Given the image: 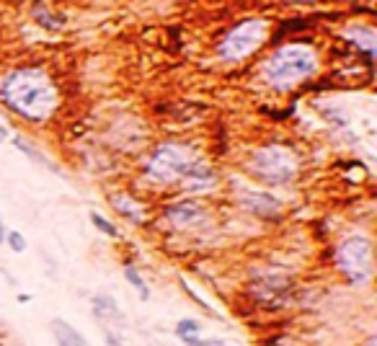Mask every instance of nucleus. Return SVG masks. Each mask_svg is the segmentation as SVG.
<instances>
[{
  "label": "nucleus",
  "mask_w": 377,
  "mask_h": 346,
  "mask_svg": "<svg viewBox=\"0 0 377 346\" xmlns=\"http://www.w3.org/2000/svg\"><path fill=\"white\" fill-rule=\"evenodd\" d=\"M0 96L6 101V106L21 114L28 122H47L57 109V88L52 78L42 70L26 67V70H16L3 78L0 85Z\"/></svg>",
  "instance_id": "nucleus-1"
},
{
  "label": "nucleus",
  "mask_w": 377,
  "mask_h": 346,
  "mask_svg": "<svg viewBox=\"0 0 377 346\" xmlns=\"http://www.w3.org/2000/svg\"><path fill=\"white\" fill-rule=\"evenodd\" d=\"M318 67V57L310 47L290 44L276 49L274 55L264 63V78L274 88H292L300 81L310 78Z\"/></svg>",
  "instance_id": "nucleus-2"
},
{
  "label": "nucleus",
  "mask_w": 377,
  "mask_h": 346,
  "mask_svg": "<svg viewBox=\"0 0 377 346\" xmlns=\"http://www.w3.org/2000/svg\"><path fill=\"white\" fill-rule=\"evenodd\" d=\"M251 171L256 173L261 181L282 186V183H290L294 179L297 158L287 147L279 145L261 147V150H256V153L251 155Z\"/></svg>",
  "instance_id": "nucleus-3"
},
{
  "label": "nucleus",
  "mask_w": 377,
  "mask_h": 346,
  "mask_svg": "<svg viewBox=\"0 0 377 346\" xmlns=\"http://www.w3.org/2000/svg\"><path fill=\"white\" fill-rule=\"evenodd\" d=\"M336 264L351 284L367 282L372 277V246L367 238L351 236L341 240V246L336 248Z\"/></svg>",
  "instance_id": "nucleus-4"
},
{
  "label": "nucleus",
  "mask_w": 377,
  "mask_h": 346,
  "mask_svg": "<svg viewBox=\"0 0 377 346\" xmlns=\"http://www.w3.org/2000/svg\"><path fill=\"white\" fill-rule=\"evenodd\" d=\"M194 158L192 150L189 147H181V145H160L153 153V158L147 160V173L160 183H174V181H181L186 179V173L192 171L194 165Z\"/></svg>",
  "instance_id": "nucleus-5"
},
{
  "label": "nucleus",
  "mask_w": 377,
  "mask_h": 346,
  "mask_svg": "<svg viewBox=\"0 0 377 346\" xmlns=\"http://www.w3.org/2000/svg\"><path fill=\"white\" fill-rule=\"evenodd\" d=\"M264 39H267V21H261V19L243 21L240 26H235L228 37L222 39V44H220L222 60L238 63L243 57H249L251 52H256Z\"/></svg>",
  "instance_id": "nucleus-6"
},
{
  "label": "nucleus",
  "mask_w": 377,
  "mask_h": 346,
  "mask_svg": "<svg viewBox=\"0 0 377 346\" xmlns=\"http://www.w3.org/2000/svg\"><path fill=\"white\" fill-rule=\"evenodd\" d=\"M166 217L174 228H192V225H196V222L204 220V210L196 201H178V204H171V207H168Z\"/></svg>",
  "instance_id": "nucleus-7"
},
{
  "label": "nucleus",
  "mask_w": 377,
  "mask_h": 346,
  "mask_svg": "<svg viewBox=\"0 0 377 346\" xmlns=\"http://www.w3.org/2000/svg\"><path fill=\"white\" fill-rule=\"evenodd\" d=\"M240 204L249 212H256V215H264V217H271V215L279 212V201L264 192H243L240 194Z\"/></svg>",
  "instance_id": "nucleus-8"
},
{
  "label": "nucleus",
  "mask_w": 377,
  "mask_h": 346,
  "mask_svg": "<svg viewBox=\"0 0 377 346\" xmlns=\"http://www.w3.org/2000/svg\"><path fill=\"white\" fill-rule=\"evenodd\" d=\"M186 186L192 192H207V189L215 186V173L207 168L204 160H194L192 171L186 173Z\"/></svg>",
  "instance_id": "nucleus-9"
},
{
  "label": "nucleus",
  "mask_w": 377,
  "mask_h": 346,
  "mask_svg": "<svg viewBox=\"0 0 377 346\" xmlns=\"http://www.w3.org/2000/svg\"><path fill=\"white\" fill-rule=\"evenodd\" d=\"M52 333H55L57 344H60V346H91L83 338V333H81L78 328H73L70 323H65L62 318L52 320Z\"/></svg>",
  "instance_id": "nucleus-10"
},
{
  "label": "nucleus",
  "mask_w": 377,
  "mask_h": 346,
  "mask_svg": "<svg viewBox=\"0 0 377 346\" xmlns=\"http://www.w3.org/2000/svg\"><path fill=\"white\" fill-rule=\"evenodd\" d=\"M111 201H114V207L124 217H129L132 222H142V210H140V204L135 199H129V197H111Z\"/></svg>",
  "instance_id": "nucleus-11"
},
{
  "label": "nucleus",
  "mask_w": 377,
  "mask_h": 346,
  "mask_svg": "<svg viewBox=\"0 0 377 346\" xmlns=\"http://www.w3.org/2000/svg\"><path fill=\"white\" fill-rule=\"evenodd\" d=\"M176 336L184 338V341H192V338L199 336V320H178V326H176Z\"/></svg>",
  "instance_id": "nucleus-12"
},
{
  "label": "nucleus",
  "mask_w": 377,
  "mask_h": 346,
  "mask_svg": "<svg viewBox=\"0 0 377 346\" xmlns=\"http://www.w3.org/2000/svg\"><path fill=\"white\" fill-rule=\"evenodd\" d=\"M124 277H127L129 282H132V287L140 292V297H142V300L150 297V295H147V287H145V279L140 277V272L135 269V266H127V269H124Z\"/></svg>",
  "instance_id": "nucleus-13"
},
{
  "label": "nucleus",
  "mask_w": 377,
  "mask_h": 346,
  "mask_svg": "<svg viewBox=\"0 0 377 346\" xmlns=\"http://www.w3.org/2000/svg\"><path fill=\"white\" fill-rule=\"evenodd\" d=\"M91 220H93V222H96V228L101 230V233H106V236H111V238H117V236H119V230L114 228V225H111L109 220H103L101 215H99V212H93Z\"/></svg>",
  "instance_id": "nucleus-14"
},
{
  "label": "nucleus",
  "mask_w": 377,
  "mask_h": 346,
  "mask_svg": "<svg viewBox=\"0 0 377 346\" xmlns=\"http://www.w3.org/2000/svg\"><path fill=\"white\" fill-rule=\"evenodd\" d=\"M8 246L16 251V254H21L24 248H26V240H24V236L21 233H8Z\"/></svg>",
  "instance_id": "nucleus-15"
},
{
  "label": "nucleus",
  "mask_w": 377,
  "mask_h": 346,
  "mask_svg": "<svg viewBox=\"0 0 377 346\" xmlns=\"http://www.w3.org/2000/svg\"><path fill=\"white\" fill-rule=\"evenodd\" d=\"M186 346H225L222 341H199V338H192L186 341Z\"/></svg>",
  "instance_id": "nucleus-16"
},
{
  "label": "nucleus",
  "mask_w": 377,
  "mask_h": 346,
  "mask_svg": "<svg viewBox=\"0 0 377 346\" xmlns=\"http://www.w3.org/2000/svg\"><path fill=\"white\" fill-rule=\"evenodd\" d=\"M6 137H8V129H6V127H0V142H3Z\"/></svg>",
  "instance_id": "nucleus-17"
}]
</instances>
